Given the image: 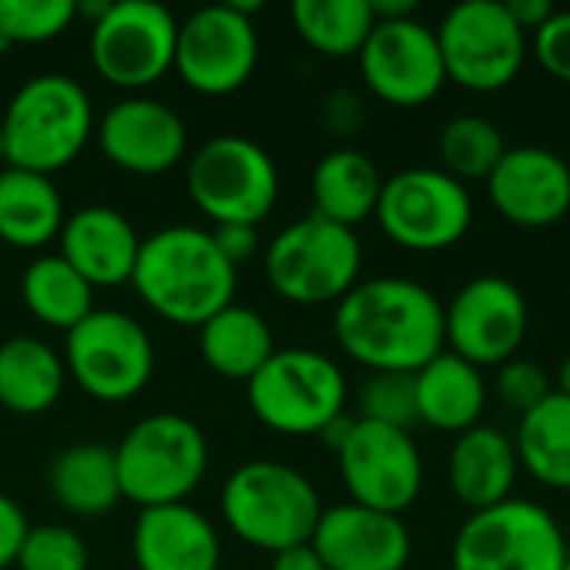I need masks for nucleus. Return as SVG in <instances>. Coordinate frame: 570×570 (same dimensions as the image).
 I'll list each match as a JSON object with an SVG mask.
<instances>
[{"label":"nucleus","mask_w":570,"mask_h":570,"mask_svg":"<svg viewBox=\"0 0 570 570\" xmlns=\"http://www.w3.org/2000/svg\"><path fill=\"white\" fill-rule=\"evenodd\" d=\"M414 397L421 424L444 434H464L481 424L488 384L481 367L451 351H441L414 374Z\"/></svg>","instance_id":"b1692460"},{"label":"nucleus","mask_w":570,"mask_h":570,"mask_svg":"<svg viewBox=\"0 0 570 570\" xmlns=\"http://www.w3.org/2000/svg\"><path fill=\"white\" fill-rule=\"evenodd\" d=\"M381 187H384V177L364 150H354V147L331 150L327 157H321L311 177L314 214L354 230L357 224L374 217Z\"/></svg>","instance_id":"393cba45"},{"label":"nucleus","mask_w":570,"mask_h":570,"mask_svg":"<svg viewBox=\"0 0 570 570\" xmlns=\"http://www.w3.org/2000/svg\"><path fill=\"white\" fill-rule=\"evenodd\" d=\"M130 281L154 314L180 327H200L234 304L237 267L220 254L210 230L177 224L140 240Z\"/></svg>","instance_id":"f03ea898"},{"label":"nucleus","mask_w":570,"mask_h":570,"mask_svg":"<svg viewBox=\"0 0 570 570\" xmlns=\"http://www.w3.org/2000/svg\"><path fill=\"white\" fill-rule=\"evenodd\" d=\"M10 47H13V43H10V37H7V33L0 30V57H3V53H7Z\"/></svg>","instance_id":"49530a36"},{"label":"nucleus","mask_w":570,"mask_h":570,"mask_svg":"<svg viewBox=\"0 0 570 570\" xmlns=\"http://www.w3.org/2000/svg\"><path fill=\"white\" fill-rule=\"evenodd\" d=\"M334 337L374 374H417L444 351V307L407 277L357 281L334 311Z\"/></svg>","instance_id":"f257e3e1"},{"label":"nucleus","mask_w":570,"mask_h":570,"mask_svg":"<svg viewBox=\"0 0 570 570\" xmlns=\"http://www.w3.org/2000/svg\"><path fill=\"white\" fill-rule=\"evenodd\" d=\"M271 570H327L321 554L311 548V544H297V548H287L281 554H274Z\"/></svg>","instance_id":"79ce46f5"},{"label":"nucleus","mask_w":570,"mask_h":570,"mask_svg":"<svg viewBox=\"0 0 570 570\" xmlns=\"http://www.w3.org/2000/svg\"><path fill=\"white\" fill-rule=\"evenodd\" d=\"M311 548L327 570H404L411 561L407 524L354 501L321 514Z\"/></svg>","instance_id":"aec40b11"},{"label":"nucleus","mask_w":570,"mask_h":570,"mask_svg":"<svg viewBox=\"0 0 570 570\" xmlns=\"http://www.w3.org/2000/svg\"><path fill=\"white\" fill-rule=\"evenodd\" d=\"M220 511L244 544L271 554L311 544L324 514L314 484L277 461H250L237 468L224 484Z\"/></svg>","instance_id":"20e7f679"},{"label":"nucleus","mask_w":570,"mask_h":570,"mask_svg":"<svg viewBox=\"0 0 570 570\" xmlns=\"http://www.w3.org/2000/svg\"><path fill=\"white\" fill-rule=\"evenodd\" d=\"M107 160L127 174L154 177L177 167L187 154V127L177 110L150 97H127L97 127Z\"/></svg>","instance_id":"6ab92c4d"},{"label":"nucleus","mask_w":570,"mask_h":570,"mask_svg":"<svg viewBox=\"0 0 570 570\" xmlns=\"http://www.w3.org/2000/svg\"><path fill=\"white\" fill-rule=\"evenodd\" d=\"M264 264L271 287L284 301L301 307L341 304L357 287L364 247L351 227L311 214L271 240Z\"/></svg>","instance_id":"423d86ee"},{"label":"nucleus","mask_w":570,"mask_h":570,"mask_svg":"<svg viewBox=\"0 0 570 570\" xmlns=\"http://www.w3.org/2000/svg\"><path fill=\"white\" fill-rule=\"evenodd\" d=\"M568 554L548 508L511 498L468 514L451 544V570H561Z\"/></svg>","instance_id":"1a4fd4ad"},{"label":"nucleus","mask_w":570,"mask_h":570,"mask_svg":"<svg viewBox=\"0 0 570 570\" xmlns=\"http://www.w3.org/2000/svg\"><path fill=\"white\" fill-rule=\"evenodd\" d=\"M361 417L397 431H411L414 424H421L414 374H374L361 391Z\"/></svg>","instance_id":"c9c22d12"},{"label":"nucleus","mask_w":570,"mask_h":570,"mask_svg":"<svg viewBox=\"0 0 570 570\" xmlns=\"http://www.w3.org/2000/svg\"><path fill=\"white\" fill-rule=\"evenodd\" d=\"M200 331L204 364L227 381H250L274 357V334L267 321L244 304H227Z\"/></svg>","instance_id":"bb28decb"},{"label":"nucleus","mask_w":570,"mask_h":570,"mask_svg":"<svg viewBox=\"0 0 570 570\" xmlns=\"http://www.w3.org/2000/svg\"><path fill=\"white\" fill-rule=\"evenodd\" d=\"M63 367L94 401L120 404L147 387L154 374V344L130 314L94 311L67 331Z\"/></svg>","instance_id":"f8f14e48"},{"label":"nucleus","mask_w":570,"mask_h":570,"mask_svg":"<svg viewBox=\"0 0 570 570\" xmlns=\"http://www.w3.org/2000/svg\"><path fill=\"white\" fill-rule=\"evenodd\" d=\"M27 531H30V524H27L20 504L10 501L7 494H0V570L17 564V554H20Z\"/></svg>","instance_id":"58836bf2"},{"label":"nucleus","mask_w":570,"mask_h":570,"mask_svg":"<svg viewBox=\"0 0 570 570\" xmlns=\"http://www.w3.org/2000/svg\"><path fill=\"white\" fill-rule=\"evenodd\" d=\"M140 237L134 224L104 204L73 210L60 227V257L90 284L117 287L134 277Z\"/></svg>","instance_id":"412c9836"},{"label":"nucleus","mask_w":570,"mask_h":570,"mask_svg":"<svg viewBox=\"0 0 570 570\" xmlns=\"http://www.w3.org/2000/svg\"><path fill=\"white\" fill-rule=\"evenodd\" d=\"M438 150L444 164L441 170L468 184V180H488L501 164V157L508 154V144L494 120L478 114H461L444 124Z\"/></svg>","instance_id":"473e14b6"},{"label":"nucleus","mask_w":570,"mask_h":570,"mask_svg":"<svg viewBox=\"0 0 570 570\" xmlns=\"http://www.w3.org/2000/svg\"><path fill=\"white\" fill-rule=\"evenodd\" d=\"M521 468L551 491H570V397L551 391L514 434Z\"/></svg>","instance_id":"c756f323"},{"label":"nucleus","mask_w":570,"mask_h":570,"mask_svg":"<svg viewBox=\"0 0 570 570\" xmlns=\"http://www.w3.org/2000/svg\"><path fill=\"white\" fill-rule=\"evenodd\" d=\"M561 570H570V554H568V561H564V568H561Z\"/></svg>","instance_id":"09e8293b"},{"label":"nucleus","mask_w":570,"mask_h":570,"mask_svg":"<svg viewBox=\"0 0 570 570\" xmlns=\"http://www.w3.org/2000/svg\"><path fill=\"white\" fill-rule=\"evenodd\" d=\"M438 47L451 83L494 94L518 80L528 60V33L498 0H464L441 20Z\"/></svg>","instance_id":"9b49d317"},{"label":"nucleus","mask_w":570,"mask_h":570,"mask_svg":"<svg viewBox=\"0 0 570 570\" xmlns=\"http://www.w3.org/2000/svg\"><path fill=\"white\" fill-rule=\"evenodd\" d=\"M0 127L7 137V167L50 177L87 147L94 107L73 77L40 73L10 97Z\"/></svg>","instance_id":"7ed1b4c3"},{"label":"nucleus","mask_w":570,"mask_h":570,"mask_svg":"<svg viewBox=\"0 0 570 570\" xmlns=\"http://www.w3.org/2000/svg\"><path fill=\"white\" fill-rule=\"evenodd\" d=\"M180 23L154 0L110 3L100 20L90 23V60L94 70L124 90L157 83L174 70Z\"/></svg>","instance_id":"ddd939ff"},{"label":"nucleus","mask_w":570,"mask_h":570,"mask_svg":"<svg viewBox=\"0 0 570 570\" xmlns=\"http://www.w3.org/2000/svg\"><path fill=\"white\" fill-rule=\"evenodd\" d=\"M0 164H7V137H3V127H0Z\"/></svg>","instance_id":"de8ad7c7"},{"label":"nucleus","mask_w":570,"mask_h":570,"mask_svg":"<svg viewBox=\"0 0 570 570\" xmlns=\"http://www.w3.org/2000/svg\"><path fill=\"white\" fill-rule=\"evenodd\" d=\"M254 67H257L254 20L237 13L230 3L200 7L180 23L174 70L190 90L204 97L234 94L250 80Z\"/></svg>","instance_id":"dca6fc26"},{"label":"nucleus","mask_w":570,"mask_h":570,"mask_svg":"<svg viewBox=\"0 0 570 570\" xmlns=\"http://www.w3.org/2000/svg\"><path fill=\"white\" fill-rule=\"evenodd\" d=\"M63 200L50 177L3 167L0 170V240L17 250H37L60 237Z\"/></svg>","instance_id":"a878e982"},{"label":"nucleus","mask_w":570,"mask_h":570,"mask_svg":"<svg viewBox=\"0 0 570 570\" xmlns=\"http://www.w3.org/2000/svg\"><path fill=\"white\" fill-rule=\"evenodd\" d=\"M371 13L377 23L384 20H407L417 13V0H371Z\"/></svg>","instance_id":"37998d69"},{"label":"nucleus","mask_w":570,"mask_h":570,"mask_svg":"<svg viewBox=\"0 0 570 570\" xmlns=\"http://www.w3.org/2000/svg\"><path fill=\"white\" fill-rule=\"evenodd\" d=\"M558 391H561V394H568V397H570V351L564 354L561 367H558Z\"/></svg>","instance_id":"a18cd8bd"},{"label":"nucleus","mask_w":570,"mask_h":570,"mask_svg":"<svg viewBox=\"0 0 570 570\" xmlns=\"http://www.w3.org/2000/svg\"><path fill=\"white\" fill-rule=\"evenodd\" d=\"M354 424H357V417H351V414H341V417H334V421H331V424H327V428H324L317 438H321V441H324V444H327V448L337 454V451L347 444V438H351Z\"/></svg>","instance_id":"c03bdc74"},{"label":"nucleus","mask_w":570,"mask_h":570,"mask_svg":"<svg viewBox=\"0 0 570 570\" xmlns=\"http://www.w3.org/2000/svg\"><path fill=\"white\" fill-rule=\"evenodd\" d=\"M337 464L351 501L361 508L401 518L421 498L424 461L411 431L357 417Z\"/></svg>","instance_id":"4468645a"},{"label":"nucleus","mask_w":570,"mask_h":570,"mask_svg":"<svg viewBox=\"0 0 570 570\" xmlns=\"http://www.w3.org/2000/svg\"><path fill=\"white\" fill-rule=\"evenodd\" d=\"M120 494L144 508L187 504L207 474V438L180 414H150L137 421L114 448Z\"/></svg>","instance_id":"39448f33"},{"label":"nucleus","mask_w":570,"mask_h":570,"mask_svg":"<svg viewBox=\"0 0 570 570\" xmlns=\"http://www.w3.org/2000/svg\"><path fill=\"white\" fill-rule=\"evenodd\" d=\"M20 297L40 324L63 334L94 314V287L60 254H43L23 271Z\"/></svg>","instance_id":"7c9ffc66"},{"label":"nucleus","mask_w":570,"mask_h":570,"mask_svg":"<svg viewBox=\"0 0 570 570\" xmlns=\"http://www.w3.org/2000/svg\"><path fill=\"white\" fill-rule=\"evenodd\" d=\"M374 217L391 244L438 254L464 240L474 224V200L468 184L441 167H411L384 180Z\"/></svg>","instance_id":"6e6552de"},{"label":"nucleus","mask_w":570,"mask_h":570,"mask_svg":"<svg viewBox=\"0 0 570 570\" xmlns=\"http://www.w3.org/2000/svg\"><path fill=\"white\" fill-rule=\"evenodd\" d=\"M187 190L214 224L257 227L277 204L281 177L271 154L237 134H220L197 147L187 164Z\"/></svg>","instance_id":"9d476101"},{"label":"nucleus","mask_w":570,"mask_h":570,"mask_svg":"<svg viewBox=\"0 0 570 570\" xmlns=\"http://www.w3.org/2000/svg\"><path fill=\"white\" fill-rule=\"evenodd\" d=\"M50 494L63 511L80 518H97L114 511L117 501L124 498L114 448L97 441L63 448L50 464Z\"/></svg>","instance_id":"cd10ccee"},{"label":"nucleus","mask_w":570,"mask_h":570,"mask_svg":"<svg viewBox=\"0 0 570 570\" xmlns=\"http://www.w3.org/2000/svg\"><path fill=\"white\" fill-rule=\"evenodd\" d=\"M90 554L87 544L80 541L77 531L63 524H37L27 531L20 554H17V570H87Z\"/></svg>","instance_id":"f704fd0d"},{"label":"nucleus","mask_w":570,"mask_h":570,"mask_svg":"<svg viewBox=\"0 0 570 570\" xmlns=\"http://www.w3.org/2000/svg\"><path fill=\"white\" fill-rule=\"evenodd\" d=\"M77 17L73 0H0V30L10 43H43L60 37Z\"/></svg>","instance_id":"72a5a7b5"},{"label":"nucleus","mask_w":570,"mask_h":570,"mask_svg":"<svg viewBox=\"0 0 570 570\" xmlns=\"http://www.w3.org/2000/svg\"><path fill=\"white\" fill-rule=\"evenodd\" d=\"M518 474H521V461L508 434L484 424L458 434L448 461V478L454 498L464 508H471V514L511 501Z\"/></svg>","instance_id":"5701e85b"},{"label":"nucleus","mask_w":570,"mask_h":570,"mask_svg":"<svg viewBox=\"0 0 570 570\" xmlns=\"http://www.w3.org/2000/svg\"><path fill=\"white\" fill-rule=\"evenodd\" d=\"M531 53L541 70H548L554 80L570 83V10H554V17L541 30H534Z\"/></svg>","instance_id":"4c0bfd02"},{"label":"nucleus","mask_w":570,"mask_h":570,"mask_svg":"<svg viewBox=\"0 0 570 570\" xmlns=\"http://www.w3.org/2000/svg\"><path fill=\"white\" fill-rule=\"evenodd\" d=\"M357 57L364 83L391 107H421L448 83L438 33L417 17L374 23Z\"/></svg>","instance_id":"f3484780"},{"label":"nucleus","mask_w":570,"mask_h":570,"mask_svg":"<svg viewBox=\"0 0 570 570\" xmlns=\"http://www.w3.org/2000/svg\"><path fill=\"white\" fill-rule=\"evenodd\" d=\"M247 401L264 428L287 438H307L321 434L344 414L347 381L327 354L291 347L274 351V357L247 381Z\"/></svg>","instance_id":"0eeeda50"},{"label":"nucleus","mask_w":570,"mask_h":570,"mask_svg":"<svg viewBox=\"0 0 570 570\" xmlns=\"http://www.w3.org/2000/svg\"><path fill=\"white\" fill-rule=\"evenodd\" d=\"M291 17L301 40L324 57L361 53L377 23L371 0H297Z\"/></svg>","instance_id":"2f4dec72"},{"label":"nucleus","mask_w":570,"mask_h":570,"mask_svg":"<svg viewBox=\"0 0 570 570\" xmlns=\"http://www.w3.org/2000/svg\"><path fill=\"white\" fill-rule=\"evenodd\" d=\"M134 561L137 570H217L220 538L197 508H144L134 524Z\"/></svg>","instance_id":"4be33fe9"},{"label":"nucleus","mask_w":570,"mask_h":570,"mask_svg":"<svg viewBox=\"0 0 570 570\" xmlns=\"http://www.w3.org/2000/svg\"><path fill=\"white\" fill-rule=\"evenodd\" d=\"M67 381L63 357L37 337L0 344V404L13 414H43L60 401Z\"/></svg>","instance_id":"c85d7f7f"},{"label":"nucleus","mask_w":570,"mask_h":570,"mask_svg":"<svg viewBox=\"0 0 570 570\" xmlns=\"http://www.w3.org/2000/svg\"><path fill=\"white\" fill-rule=\"evenodd\" d=\"M488 197L514 227H554L570 214V164L548 147H508L488 177Z\"/></svg>","instance_id":"a211bd4d"},{"label":"nucleus","mask_w":570,"mask_h":570,"mask_svg":"<svg viewBox=\"0 0 570 570\" xmlns=\"http://www.w3.org/2000/svg\"><path fill=\"white\" fill-rule=\"evenodd\" d=\"M494 391H498V397H501V404L508 411L524 417V414H531L551 394V381H548V371L538 361L511 357V361H504L498 367Z\"/></svg>","instance_id":"e433bc0d"},{"label":"nucleus","mask_w":570,"mask_h":570,"mask_svg":"<svg viewBox=\"0 0 570 570\" xmlns=\"http://www.w3.org/2000/svg\"><path fill=\"white\" fill-rule=\"evenodd\" d=\"M508 7V13L514 17V23L528 33H534V30H541L551 17H554V3L551 0H508L504 3Z\"/></svg>","instance_id":"a19ab883"},{"label":"nucleus","mask_w":570,"mask_h":570,"mask_svg":"<svg viewBox=\"0 0 570 570\" xmlns=\"http://www.w3.org/2000/svg\"><path fill=\"white\" fill-rule=\"evenodd\" d=\"M528 301L508 277H474L444 307V351L474 367H501L528 337Z\"/></svg>","instance_id":"2eb2a0df"},{"label":"nucleus","mask_w":570,"mask_h":570,"mask_svg":"<svg viewBox=\"0 0 570 570\" xmlns=\"http://www.w3.org/2000/svg\"><path fill=\"white\" fill-rule=\"evenodd\" d=\"M210 234H214V244L220 247V254L234 267L250 261L257 250V227H250V224H217Z\"/></svg>","instance_id":"ea45409f"}]
</instances>
